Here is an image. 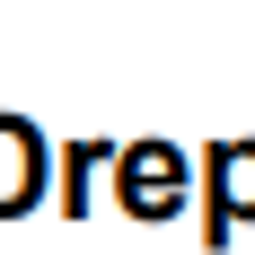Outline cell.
Segmentation results:
<instances>
[{
    "label": "cell",
    "instance_id": "6da1fadb",
    "mask_svg": "<svg viewBox=\"0 0 255 255\" xmlns=\"http://www.w3.org/2000/svg\"><path fill=\"white\" fill-rule=\"evenodd\" d=\"M115 185H124V203L141 211V220H167V211L185 203V158L167 150V141H141V150H124Z\"/></svg>",
    "mask_w": 255,
    "mask_h": 255
},
{
    "label": "cell",
    "instance_id": "7a4b0ae2",
    "mask_svg": "<svg viewBox=\"0 0 255 255\" xmlns=\"http://www.w3.org/2000/svg\"><path fill=\"white\" fill-rule=\"evenodd\" d=\"M44 194V132L0 115V211H26Z\"/></svg>",
    "mask_w": 255,
    "mask_h": 255
},
{
    "label": "cell",
    "instance_id": "3957f363",
    "mask_svg": "<svg viewBox=\"0 0 255 255\" xmlns=\"http://www.w3.org/2000/svg\"><path fill=\"white\" fill-rule=\"evenodd\" d=\"M211 203L229 211V220H255V141H229V150L211 158Z\"/></svg>",
    "mask_w": 255,
    "mask_h": 255
}]
</instances>
